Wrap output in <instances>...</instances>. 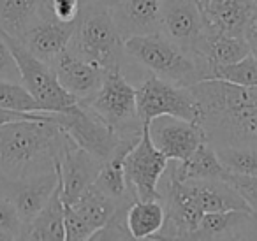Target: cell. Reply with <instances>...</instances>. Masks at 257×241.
I'll return each mask as SVG.
<instances>
[{"instance_id":"obj_4","label":"cell","mask_w":257,"mask_h":241,"mask_svg":"<svg viewBox=\"0 0 257 241\" xmlns=\"http://www.w3.org/2000/svg\"><path fill=\"white\" fill-rule=\"evenodd\" d=\"M81 104L99 114L123 139H140L143 134L145 122L138 114L136 88L128 83L121 69L107 71L99 92Z\"/></svg>"},{"instance_id":"obj_11","label":"cell","mask_w":257,"mask_h":241,"mask_svg":"<svg viewBox=\"0 0 257 241\" xmlns=\"http://www.w3.org/2000/svg\"><path fill=\"white\" fill-rule=\"evenodd\" d=\"M100 167H102V160L81 148L65 134L60 160H58L64 202L72 204L78 201L83 192L95 183Z\"/></svg>"},{"instance_id":"obj_5","label":"cell","mask_w":257,"mask_h":241,"mask_svg":"<svg viewBox=\"0 0 257 241\" xmlns=\"http://www.w3.org/2000/svg\"><path fill=\"white\" fill-rule=\"evenodd\" d=\"M4 39L8 41L16 64L22 72V83L27 86L30 93L36 97L37 102L43 106L46 113H74L79 109V100L67 92L60 85L53 67L44 60L37 58L22 41L8 36L4 30H0Z\"/></svg>"},{"instance_id":"obj_30","label":"cell","mask_w":257,"mask_h":241,"mask_svg":"<svg viewBox=\"0 0 257 241\" xmlns=\"http://www.w3.org/2000/svg\"><path fill=\"white\" fill-rule=\"evenodd\" d=\"M50 11L58 22L74 23L79 20L83 9V0H48Z\"/></svg>"},{"instance_id":"obj_17","label":"cell","mask_w":257,"mask_h":241,"mask_svg":"<svg viewBox=\"0 0 257 241\" xmlns=\"http://www.w3.org/2000/svg\"><path fill=\"white\" fill-rule=\"evenodd\" d=\"M166 174L178 181L187 180H229V171L217 155L210 141H204L185 160H169Z\"/></svg>"},{"instance_id":"obj_7","label":"cell","mask_w":257,"mask_h":241,"mask_svg":"<svg viewBox=\"0 0 257 241\" xmlns=\"http://www.w3.org/2000/svg\"><path fill=\"white\" fill-rule=\"evenodd\" d=\"M53 116L72 141H76L81 148H85L102 162L109 159L123 143L140 141V139H123L109 124H106L85 104H81L74 113H53Z\"/></svg>"},{"instance_id":"obj_13","label":"cell","mask_w":257,"mask_h":241,"mask_svg":"<svg viewBox=\"0 0 257 241\" xmlns=\"http://www.w3.org/2000/svg\"><path fill=\"white\" fill-rule=\"evenodd\" d=\"M58 181H60V171L57 167L51 173L27 178L22 181L0 183V192L16 206L23 223H25V230L50 201Z\"/></svg>"},{"instance_id":"obj_29","label":"cell","mask_w":257,"mask_h":241,"mask_svg":"<svg viewBox=\"0 0 257 241\" xmlns=\"http://www.w3.org/2000/svg\"><path fill=\"white\" fill-rule=\"evenodd\" d=\"M0 79L6 81H18L22 83V72L16 64V58L9 48L8 41L0 32Z\"/></svg>"},{"instance_id":"obj_25","label":"cell","mask_w":257,"mask_h":241,"mask_svg":"<svg viewBox=\"0 0 257 241\" xmlns=\"http://www.w3.org/2000/svg\"><path fill=\"white\" fill-rule=\"evenodd\" d=\"M217 155L224 167L231 174L243 176H255L257 174V150L250 146L222 145L215 146Z\"/></svg>"},{"instance_id":"obj_36","label":"cell","mask_w":257,"mask_h":241,"mask_svg":"<svg viewBox=\"0 0 257 241\" xmlns=\"http://www.w3.org/2000/svg\"><path fill=\"white\" fill-rule=\"evenodd\" d=\"M0 239H9V237H8V236H6V234H4V232H2V230H0Z\"/></svg>"},{"instance_id":"obj_6","label":"cell","mask_w":257,"mask_h":241,"mask_svg":"<svg viewBox=\"0 0 257 241\" xmlns=\"http://www.w3.org/2000/svg\"><path fill=\"white\" fill-rule=\"evenodd\" d=\"M136 106L138 114L145 124L162 114H171L196 124H201L203 116L190 86H180L155 74L145 78L136 88Z\"/></svg>"},{"instance_id":"obj_32","label":"cell","mask_w":257,"mask_h":241,"mask_svg":"<svg viewBox=\"0 0 257 241\" xmlns=\"http://www.w3.org/2000/svg\"><path fill=\"white\" fill-rule=\"evenodd\" d=\"M48 114L51 113H16V111L0 109V125L6 124V122L23 120V118H46Z\"/></svg>"},{"instance_id":"obj_2","label":"cell","mask_w":257,"mask_h":241,"mask_svg":"<svg viewBox=\"0 0 257 241\" xmlns=\"http://www.w3.org/2000/svg\"><path fill=\"white\" fill-rule=\"evenodd\" d=\"M123 48L138 65L180 86H192L210 78V64L203 57L185 51L162 32L128 37Z\"/></svg>"},{"instance_id":"obj_28","label":"cell","mask_w":257,"mask_h":241,"mask_svg":"<svg viewBox=\"0 0 257 241\" xmlns=\"http://www.w3.org/2000/svg\"><path fill=\"white\" fill-rule=\"evenodd\" d=\"M64 227H65V239H71V241H79V239L90 241L93 232H95L92 229V225L71 204H67V202H65V208H64Z\"/></svg>"},{"instance_id":"obj_19","label":"cell","mask_w":257,"mask_h":241,"mask_svg":"<svg viewBox=\"0 0 257 241\" xmlns=\"http://www.w3.org/2000/svg\"><path fill=\"white\" fill-rule=\"evenodd\" d=\"M64 208L65 202L62 197V180L58 181L57 188L51 194L50 201L46 202L34 222L27 227L23 239L34 241H64L65 227H64Z\"/></svg>"},{"instance_id":"obj_37","label":"cell","mask_w":257,"mask_h":241,"mask_svg":"<svg viewBox=\"0 0 257 241\" xmlns=\"http://www.w3.org/2000/svg\"><path fill=\"white\" fill-rule=\"evenodd\" d=\"M83 2H88V0H83Z\"/></svg>"},{"instance_id":"obj_18","label":"cell","mask_w":257,"mask_h":241,"mask_svg":"<svg viewBox=\"0 0 257 241\" xmlns=\"http://www.w3.org/2000/svg\"><path fill=\"white\" fill-rule=\"evenodd\" d=\"M50 13L48 0H0V30L22 41Z\"/></svg>"},{"instance_id":"obj_22","label":"cell","mask_w":257,"mask_h":241,"mask_svg":"<svg viewBox=\"0 0 257 241\" xmlns=\"http://www.w3.org/2000/svg\"><path fill=\"white\" fill-rule=\"evenodd\" d=\"M136 143H123L109 159L104 160L95 180V185L100 190L120 202L136 201V195L128 188L127 174H125V155Z\"/></svg>"},{"instance_id":"obj_26","label":"cell","mask_w":257,"mask_h":241,"mask_svg":"<svg viewBox=\"0 0 257 241\" xmlns=\"http://www.w3.org/2000/svg\"><path fill=\"white\" fill-rule=\"evenodd\" d=\"M208 79H224L239 86L257 88V57L250 53L248 57L229 65H217L211 67Z\"/></svg>"},{"instance_id":"obj_12","label":"cell","mask_w":257,"mask_h":241,"mask_svg":"<svg viewBox=\"0 0 257 241\" xmlns=\"http://www.w3.org/2000/svg\"><path fill=\"white\" fill-rule=\"evenodd\" d=\"M55 74H57L60 85L67 90L71 95H74L79 102L92 99L99 92L100 85L104 81V71L100 65L79 57L72 50L65 48L51 64Z\"/></svg>"},{"instance_id":"obj_23","label":"cell","mask_w":257,"mask_h":241,"mask_svg":"<svg viewBox=\"0 0 257 241\" xmlns=\"http://www.w3.org/2000/svg\"><path fill=\"white\" fill-rule=\"evenodd\" d=\"M133 201H116L111 195H107L106 192H102L95 183L92 187H88L83 195L76 202H72V208L92 225L93 230H99L100 227H104L111 218L114 216V213L118 211L121 204H128Z\"/></svg>"},{"instance_id":"obj_9","label":"cell","mask_w":257,"mask_h":241,"mask_svg":"<svg viewBox=\"0 0 257 241\" xmlns=\"http://www.w3.org/2000/svg\"><path fill=\"white\" fill-rule=\"evenodd\" d=\"M206 18L197 0H162L161 32L192 55H199V48L206 36Z\"/></svg>"},{"instance_id":"obj_27","label":"cell","mask_w":257,"mask_h":241,"mask_svg":"<svg viewBox=\"0 0 257 241\" xmlns=\"http://www.w3.org/2000/svg\"><path fill=\"white\" fill-rule=\"evenodd\" d=\"M0 230L9 239L25 237V223H23L18 209L2 192H0Z\"/></svg>"},{"instance_id":"obj_38","label":"cell","mask_w":257,"mask_h":241,"mask_svg":"<svg viewBox=\"0 0 257 241\" xmlns=\"http://www.w3.org/2000/svg\"><path fill=\"white\" fill-rule=\"evenodd\" d=\"M255 2H257V0H255Z\"/></svg>"},{"instance_id":"obj_35","label":"cell","mask_w":257,"mask_h":241,"mask_svg":"<svg viewBox=\"0 0 257 241\" xmlns=\"http://www.w3.org/2000/svg\"><path fill=\"white\" fill-rule=\"evenodd\" d=\"M197 2H199V6H201V8H204V6H206V4H210L211 0H197Z\"/></svg>"},{"instance_id":"obj_10","label":"cell","mask_w":257,"mask_h":241,"mask_svg":"<svg viewBox=\"0 0 257 241\" xmlns=\"http://www.w3.org/2000/svg\"><path fill=\"white\" fill-rule=\"evenodd\" d=\"M154 146L168 160H185L208 141L203 125L171 114H162L147 122Z\"/></svg>"},{"instance_id":"obj_20","label":"cell","mask_w":257,"mask_h":241,"mask_svg":"<svg viewBox=\"0 0 257 241\" xmlns=\"http://www.w3.org/2000/svg\"><path fill=\"white\" fill-rule=\"evenodd\" d=\"M250 53H252V48L245 37L229 36V34L217 32L211 29L206 30V36L199 48V55L210 64V71L211 67H217V65L234 64L248 57Z\"/></svg>"},{"instance_id":"obj_3","label":"cell","mask_w":257,"mask_h":241,"mask_svg":"<svg viewBox=\"0 0 257 241\" xmlns=\"http://www.w3.org/2000/svg\"><path fill=\"white\" fill-rule=\"evenodd\" d=\"M67 48L79 57L100 65L104 71H114L123 65V37L118 32L111 9L100 0H88L83 4L78 25Z\"/></svg>"},{"instance_id":"obj_31","label":"cell","mask_w":257,"mask_h":241,"mask_svg":"<svg viewBox=\"0 0 257 241\" xmlns=\"http://www.w3.org/2000/svg\"><path fill=\"white\" fill-rule=\"evenodd\" d=\"M229 183L246 199L250 208L257 213V174L255 176H243V174H229Z\"/></svg>"},{"instance_id":"obj_24","label":"cell","mask_w":257,"mask_h":241,"mask_svg":"<svg viewBox=\"0 0 257 241\" xmlns=\"http://www.w3.org/2000/svg\"><path fill=\"white\" fill-rule=\"evenodd\" d=\"M0 109L16 113H46L23 83L0 79Z\"/></svg>"},{"instance_id":"obj_33","label":"cell","mask_w":257,"mask_h":241,"mask_svg":"<svg viewBox=\"0 0 257 241\" xmlns=\"http://www.w3.org/2000/svg\"><path fill=\"white\" fill-rule=\"evenodd\" d=\"M245 39L250 44V48H252V53L257 57V16L252 20L248 29L245 30Z\"/></svg>"},{"instance_id":"obj_14","label":"cell","mask_w":257,"mask_h":241,"mask_svg":"<svg viewBox=\"0 0 257 241\" xmlns=\"http://www.w3.org/2000/svg\"><path fill=\"white\" fill-rule=\"evenodd\" d=\"M109 9L123 41L161 32L162 0H121Z\"/></svg>"},{"instance_id":"obj_15","label":"cell","mask_w":257,"mask_h":241,"mask_svg":"<svg viewBox=\"0 0 257 241\" xmlns=\"http://www.w3.org/2000/svg\"><path fill=\"white\" fill-rule=\"evenodd\" d=\"M74 23H64L58 22L51 11L41 20L39 23L30 29V32L25 36L23 44L36 55L37 58L44 60L46 64H53V60L69 46L72 39V34L76 30Z\"/></svg>"},{"instance_id":"obj_8","label":"cell","mask_w":257,"mask_h":241,"mask_svg":"<svg viewBox=\"0 0 257 241\" xmlns=\"http://www.w3.org/2000/svg\"><path fill=\"white\" fill-rule=\"evenodd\" d=\"M166 155H162L154 146L148 134V125L145 124L140 141L128 150L125 155V174H127L128 188L136 199L141 201H161L159 185L168 169Z\"/></svg>"},{"instance_id":"obj_34","label":"cell","mask_w":257,"mask_h":241,"mask_svg":"<svg viewBox=\"0 0 257 241\" xmlns=\"http://www.w3.org/2000/svg\"><path fill=\"white\" fill-rule=\"evenodd\" d=\"M104 6H107V8H113V6H116L118 2H121V0H100Z\"/></svg>"},{"instance_id":"obj_1","label":"cell","mask_w":257,"mask_h":241,"mask_svg":"<svg viewBox=\"0 0 257 241\" xmlns=\"http://www.w3.org/2000/svg\"><path fill=\"white\" fill-rule=\"evenodd\" d=\"M65 132L46 118H23L0 125V183L22 181L58 167Z\"/></svg>"},{"instance_id":"obj_21","label":"cell","mask_w":257,"mask_h":241,"mask_svg":"<svg viewBox=\"0 0 257 241\" xmlns=\"http://www.w3.org/2000/svg\"><path fill=\"white\" fill-rule=\"evenodd\" d=\"M128 234L133 239H148L155 237L166 222V208L162 201H141L136 199L128 204L125 215Z\"/></svg>"},{"instance_id":"obj_16","label":"cell","mask_w":257,"mask_h":241,"mask_svg":"<svg viewBox=\"0 0 257 241\" xmlns=\"http://www.w3.org/2000/svg\"><path fill=\"white\" fill-rule=\"evenodd\" d=\"M206 27L229 36L245 37V30L257 16L255 0H211L203 8Z\"/></svg>"}]
</instances>
